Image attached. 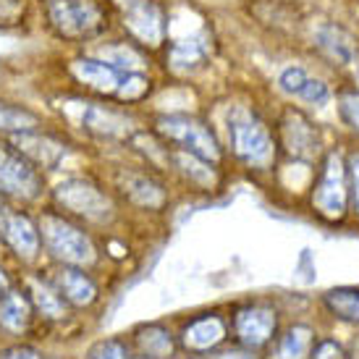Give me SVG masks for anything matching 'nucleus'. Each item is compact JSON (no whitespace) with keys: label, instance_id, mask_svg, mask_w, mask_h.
I'll list each match as a JSON object with an SVG mask.
<instances>
[{"label":"nucleus","instance_id":"obj_1","mask_svg":"<svg viewBox=\"0 0 359 359\" xmlns=\"http://www.w3.org/2000/svg\"><path fill=\"white\" fill-rule=\"evenodd\" d=\"M37 19L55 42L84 50L113 32L116 8L110 0H37Z\"/></svg>","mask_w":359,"mask_h":359},{"label":"nucleus","instance_id":"obj_2","mask_svg":"<svg viewBox=\"0 0 359 359\" xmlns=\"http://www.w3.org/2000/svg\"><path fill=\"white\" fill-rule=\"evenodd\" d=\"M37 215V229H40L42 257L53 265H76V268L95 270L102 259V247L97 233L60 212L53 205H40L34 210Z\"/></svg>","mask_w":359,"mask_h":359},{"label":"nucleus","instance_id":"obj_3","mask_svg":"<svg viewBox=\"0 0 359 359\" xmlns=\"http://www.w3.org/2000/svg\"><path fill=\"white\" fill-rule=\"evenodd\" d=\"M48 205L58 208L92 231L110 229L121 215L118 197L95 173H69L48 191Z\"/></svg>","mask_w":359,"mask_h":359},{"label":"nucleus","instance_id":"obj_4","mask_svg":"<svg viewBox=\"0 0 359 359\" xmlns=\"http://www.w3.org/2000/svg\"><path fill=\"white\" fill-rule=\"evenodd\" d=\"M58 100L66 105L63 116V126L76 129L92 142H102V144H126L134 137V131L142 129L137 123L134 108L129 105H121L116 100H102V97H90V95H81V92L69 90L66 95L60 92Z\"/></svg>","mask_w":359,"mask_h":359},{"label":"nucleus","instance_id":"obj_5","mask_svg":"<svg viewBox=\"0 0 359 359\" xmlns=\"http://www.w3.org/2000/svg\"><path fill=\"white\" fill-rule=\"evenodd\" d=\"M226 147L250 170H268L278 158V137L268 118L255 105H229L226 113Z\"/></svg>","mask_w":359,"mask_h":359},{"label":"nucleus","instance_id":"obj_6","mask_svg":"<svg viewBox=\"0 0 359 359\" xmlns=\"http://www.w3.org/2000/svg\"><path fill=\"white\" fill-rule=\"evenodd\" d=\"M48 173L21 155L8 137H0V197L16 208L37 210L48 202Z\"/></svg>","mask_w":359,"mask_h":359},{"label":"nucleus","instance_id":"obj_7","mask_svg":"<svg viewBox=\"0 0 359 359\" xmlns=\"http://www.w3.org/2000/svg\"><path fill=\"white\" fill-rule=\"evenodd\" d=\"M150 129L170 147L200 155V158L210 160V163L223 160V142H220L218 131L212 129V123L205 121L202 116H194V113H187V110L160 113V116L152 118Z\"/></svg>","mask_w":359,"mask_h":359},{"label":"nucleus","instance_id":"obj_8","mask_svg":"<svg viewBox=\"0 0 359 359\" xmlns=\"http://www.w3.org/2000/svg\"><path fill=\"white\" fill-rule=\"evenodd\" d=\"M110 187V191L118 197V202L131 205L144 212H160L168 205V187L158 179L152 165H113L110 176L102 179Z\"/></svg>","mask_w":359,"mask_h":359},{"label":"nucleus","instance_id":"obj_9","mask_svg":"<svg viewBox=\"0 0 359 359\" xmlns=\"http://www.w3.org/2000/svg\"><path fill=\"white\" fill-rule=\"evenodd\" d=\"M116 24L123 37L150 53L163 50L170 34V13L160 0H129L123 8L116 11Z\"/></svg>","mask_w":359,"mask_h":359},{"label":"nucleus","instance_id":"obj_10","mask_svg":"<svg viewBox=\"0 0 359 359\" xmlns=\"http://www.w3.org/2000/svg\"><path fill=\"white\" fill-rule=\"evenodd\" d=\"M63 74L74 92L102 97V100H116L121 90V81L126 71L110 66L108 60L97 58L90 50H74L63 58Z\"/></svg>","mask_w":359,"mask_h":359},{"label":"nucleus","instance_id":"obj_11","mask_svg":"<svg viewBox=\"0 0 359 359\" xmlns=\"http://www.w3.org/2000/svg\"><path fill=\"white\" fill-rule=\"evenodd\" d=\"M0 250L21 268H37L42 262V241L37 215L29 208L8 205L0 218Z\"/></svg>","mask_w":359,"mask_h":359},{"label":"nucleus","instance_id":"obj_12","mask_svg":"<svg viewBox=\"0 0 359 359\" xmlns=\"http://www.w3.org/2000/svg\"><path fill=\"white\" fill-rule=\"evenodd\" d=\"M13 142V147L27 155V158L45 173L60 170L63 163L76 152V144L69 137V129H63L58 123H45L40 129L19 131L8 137Z\"/></svg>","mask_w":359,"mask_h":359},{"label":"nucleus","instance_id":"obj_13","mask_svg":"<svg viewBox=\"0 0 359 359\" xmlns=\"http://www.w3.org/2000/svg\"><path fill=\"white\" fill-rule=\"evenodd\" d=\"M309 202L320 218L330 220V223H339L346 215V210H349V176H346V163L339 152H328L323 158Z\"/></svg>","mask_w":359,"mask_h":359},{"label":"nucleus","instance_id":"obj_14","mask_svg":"<svg viewBox=\"0 0 359 359\" xmlns=\"http://www.w3.org/2000/svg\"><path fill=\"white\" fill-rule=\"evenodd\" d=\"M276 137H278V147L289 152L291 158L297 160H315L320 155V131L318 126L312 123L307 113L297 105H286L283 113L278 118V129H276Z\"/></svg>","mask_w":359,"mask_h":359},{"label":"nucleus","instance_id":"obj_15","mask_svg":"<svg viewBox=\"0 0 359 359\" xmlns=\"http://www.w3.org/2000/svg\"><path fill=\"white\" fill-rule=\"evenodd\" d=\"M48 278L53 280V286L58 289V294L66 299L74 312L90 309L100 302V280L95 278V270L76 268V265H45Z\"/></svg>","mask_w":359,"mask_h":359},{"label":"nucleus","instance_id":"obj_16","mask_svg":"<svg viewBox=\"0 0 359 359\" xmlns=\"http://www.w3.org/2000/svg\"><path fill=\"white\" fill-rule=\"evenodd\" d=\"M278 312L268 302H250L233 312V336L244 349L257 351L276 339Z\"/></svg>","mask_w":359,"mask_h":359},{"label":"nucleus","instance_id":"obj_17","mask_svg":"<svg viewBox=\"0 0 359 359\" xmlns=\"http://www.w3.org/2000/svg\"><path fill=\"white\" fill-rule=\"evenodd\" d=\"M21 283L29 291V299L34 304V312H37L40 320H45V323H63V320L71 318L74 309L66 304V299L53 286V280L48 278L45 268H40V265L29 268L27 276H21Z\"/></svg>","mask_w":359,"mask_h":359},{"label":"nucleus","instance_id":"obj_18","mask_svg":"<svg viewBox=\"0 0 359 359\" xmlns=\"http://www.w3.org/2000/svg\"><path fill=\"white\" fill-rule=\"evenodd\" d=\"M37 320V312H34V304L29 299V291L21 283V276L8 289L0 294V330L8 333V336H27Z\"/></svg>","mask_w":359,"mask_h":359},{"label":"nucleus","instance_id":"obj_19","mask_svg":"<svg viewBox=\"0 0 359 359\" xmlns=\"http://www.w3.org/2000/svg\"><path fill=\"white\" fill-rule=\"evenodd\" d=\"M165 168L173 170L176 176H181L189 187H197V189H215L220 179L218 163H210L200 155H191V152L170 147V144L165 152Z\"/></svg>","mask_w":359,"mask_h":359},{"label":"nucleus","instance_id":"obj_20","mask_svg":"<svg viewBox=\"0 0 359 359\" xmlns=\"http://www.w3.org/2000/svg\"><path fill=\"white\" fill-rule=\"evenodd\" d=\"M163 53H165V66L170 71L189 76L210 60V34L200 32L184 40H168L163 45Z\"/></svg>","mask_w":359,"mask_h":359},{"label":"nucleus","instance_id":"obj_21","mask_svg":"<svg viewBox=\"0 0 359 359\" xmlns=\"http://www.w3.org/2000/svg\"><path fill=\"white\" fill-rule=\"evenodd\" d=\"M226 320L218 312H205L200 318L189 320L181 330V346L189 354H210L226 341Z\"/></svg>","mask_w":359,"mask_h":359},{"label":"nucleus","instance_id":"obj_22","mask_svg":"<svg viewBox=\"0 0 359 359\" xmlns=\"http://www.w3.org/2000/svg\"><path fill=\"white\" fill-rule=\"evenodd\" d=\"M278 90L286 92L294 100H302L307 105H325L333 97L330 87L323 79L312 76L307 69L302 66H286L278 74Z\"/></svg>","mask_w":359,"mask_h":359},{"label":"nucleus","instance_id":"obj_23","mask_svg":"<svg viewBox=\"0 0 359 359\" xmlns=\"http://www.w3.org/2000/svg\"><path fill=\"white\" fill-rule=\"evenodd\" d=\"M50 121L45 118V113L37 108H29L19 100H11L6 95H0V137H11L19 131L40 129Z\"/></svg>","mask_w":359,"mask_h":359},{"label":"nucleus","instance_id":"obj_24","mask_svg":"<svg viewBox=\"0 0 359 359\" xmlns=\"http://www.w3.org/2000/svg\"><path fill=\"white\" fill-rule=\"evenodd\" d=\"M134 351L147 359H170L176 354V339L160 323L140 325L134 330Z\"/></svg>","mask_w":359,"mask_h":359},{"label":"nucleus","instance_id":"obj_25","mask_svg":"<svg viewBox=\"0 0 359 359\" xmlns=\"http://www.w3.org/2000/svg\"><path fill=\"white\" fill-rule=\"evenodd\" d=\"M37 16V0H0V32L29 29Z\"/></svg>","mask_w":359,"mask_h":359},{"label":"nucleus","instance_id":"obj_26","mask_svg":"<svg viewBox=\"0 0 359 359\" xmlns=\"http://www.w3.org/2000/svg\"><path fill=\"white\" fill-rule=\"evenodd\" d=\"M312 341H315V333L309 325H291L276 341V359H307Z\"/></svg>","mask_w":359,"mask_h":359},{"label":"nucleus","instance_id":"obj_27","mask_svg":"<svg viewBox=\"0 0 359 359\" xmlns=\"http://www.w3.org/2000/svg\"><path fill=\"white\" fill-rule=\"evenodd\" d=\"M325 307L339 320L359 328V289H351V286L330 289L325 294Z\"/></svg>","mask_w":359,"mask_h":359},{"label":"nucleus","instance_id":"obj_28","mask_svg":"<svg viewBox=\"0 0 359 359\" xmlns=\"http://www.w3.org/2000/svg\"><path fill=\"white\" fill-rule=\"evenodd\" d=\"M336 108H339L341 121L349 126L354 134H359V90L354 87H344V90L336 95Z\"/></svg>","mask_w":359,"mask_h":359},{"label":"nucleus","instance_id":"obj_29","mask_svg":"<svg viewBox=\"0 0 359 359\" xmlns=\"http://www.w3.org/2000/svg\"><path fill=\"white\" fill-rule=\"evenodd\" d=\"M84 359H131V349L123 339H102L92 344Z\"/></svg>","mask_w":359,"mask_h":359},{"label":"nucleus","instance_id":"obj_30","mask_svg":"<svg viewBox=\"0 0 359 359\" xmlns=\"http://www.w3.org/2000/svg\"><path fill=\"white\" fill-rule=\"evenodd\" d=\"M307 359H349V351L344 349L339 341L320 339L312 341V349H309Z\"/></svg>","mask_w":359,"mask_h":359},{"label":"nucleus","instance_id":"obj_31","mask_svg":"<svg viewBox=\"0 0 359 359\" xmlns=\"http://www.w3.org/2000/svg\"><path fill=\"white\" fill-rule=\"evenodd\" d=\"M0 359H45V354L32 344H11L0 349Z\"/></svg>","mask_w":359,"mask_h":359},{"label":"nucleus","instance_id":"obj_32","mask_svg":"<svg viewBox=\"0 0 359 359\" xmlns=\"http://www.w3.org/2000/svg\"><path fill=\"white\" fill-rule=\"evenodd\" d=\"M346 176H349V202L359 212V152H351L346 158Z\"/></svg>","mask_w":359,"mask_h":359},{"label":"nucleus","instance_id":"obj_33","mask_svg":"<svg viewBox=\"0 0 359 359\" xmlns=\"http://www.w3.org/2000/svg\"><path fill=\"white\" fill-rule=\"evenodd\" d=\"M208 359H259L257 354L252 349H229V351H220V354H212V357H208Z\"/></svg>","mask_w":359,"mask_h":359},{"label":"nucleus","instance_id":"obj_34","mask_svg":"<svg viewBox=\"0 0 359 359\" xmlns=\"http://www.w3.org/2000/svg\"><path fill=\"white\" fill-rule=\"evenodd\" d=\"M13 280H16V276L11 273V268L6 265V257L0 255V294H3V291L8 289V286L13 283Z\"/></svg>","mask_w":359,"mask_h":359},{"label":"nucleus","instance_id":"obj_35","mask_svg":"<svg viewBox=\"0 0 359 359\" xmlns=\"http://www.w3.org/2000/svg\"><path fill=\"white\" fill-rule=\"evenodd\" d=\"M6 210H8V202L0 197V218H3V212H6Z\"/></svg>","mask_w":359,"mask_h":359},{"label":"nucleus","instance_id":"obj_36","mask_svg":"<svg viewBox=\"0 0 359 359\" xmlns=\"http://www.w3.org/2000/svg\"><path fill=\"white\" fill-rule=\"evenodd\" d=\"M131 359H147V357H140V354H137V357H131Z\"/></svg>","mask_w":359,"mask_h":359},{"label":"nucleus","instance_id":"obj_37","mask_svg":"<svg viewBox=\"0 0 359 359\" xmlns=\"http://www.w3.org/2000/svg\"><path fill=\"white\" fill-rule=\"evenodd\" d=\"M0 255H3V250H0ZM3 257H6V255H3Z\"/></svg>","mask_w":359,"mask_h":359}]
</instances>
